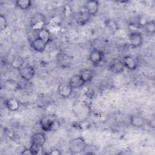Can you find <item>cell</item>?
<instances>
[{
  "label": "cell",
  "mask_w": 155,
  "mask_h": 155,
  "mask_svg": "<svg viewBox=\"0 0 155 155\" xmlns=\"http://www.w3.org/2000/svg\"><path fill=\"white\" fill-rule=\"evenodd\" d=\"M37 38L42 39L45 43L48 44L50 40V34L49 30L45 28H44L38 31Z\"/></svg>",
  "instance_id": "obj_19"
},
{
  "label": "cell",
  "mask_w": 155,
  "mask_h": 155,
  "mask_svg": "<svg viewBox=\"0 0 155 155\" xmlns=\"http://www.w3.org/2000/svg\"><path fill=\"white\" fill-rule=\"evenodd\" d=\"M47 44L45 43L44 41L42 39L36 38L34 40H33L31 42V45L32 48L38 52H43L47 46Z\"/></svg>",
  "instance_id": "obj_13"
},
{
  "label": "cell",
  "mask_w": 155,
  "mask_h": 155,
  "mask_svg": "<svg viewBox=\"0 0 155 155\" xmlns=\"http://www.w3.org/2000/svg\"><path fill=\"white\" fill-rule=\"evenodd\" d=\"M130 124L137 128H140L143 127L147 123L146 119L139 115H132L130 118Z\"/></svg>",
  "instance_id": "obj_11"
},
{
  "label": "cell",
  "mask_w": 155,
  "mask_h": 155,
  "mask_svg": "<svg viewBox=\"0 0 155 155\" xmlns=\"http://www.w3.org/2000/svg\"><path fill=\"white\" fill-rule=\"evenodd\" d=\"M68 84L73 89L82 87L85 84V82L82 79L79 74H76L70 79Z\"/></svg>",
  "instance_id": "obj_14"
},
{
  "label": "cell",
  "mask_w": 155,
  "mask_h": 155,
  "mask_svg": "<svg viewBox=\"0 0 155 155\" xmlns=\"http://www.w3.org/2000/svg\"><path fill=\"white\" fill-rule=\"evenodd\" d=\"M7 27V21L4 15L2 14L0 16V30L1 31L4 30Z\"/></svg>",
  "instance_id": "obj_25"
},
{
  "label": "cell",
  "mask_w": 155,
  "mask_h": 155,
  "mask_svg": "<svg viewBox=\"0 0 155 155\" xmlns=\"http://www.w3.org/2000/svg\"><path fill=\"white\" fill-rule=\"evenodd\" d=\"M104 58V52L101 49L94 48L89 54V59L95 66L99 65Z\"/></svg>",
  "instance_id": "obj_5"
},
{
  "label": "cell",
  "mask_w": 155,
  "mask_h": 155,
  "mask_svg": "<svg viewBox=\"0 0 155 155\" xmlns=\"http://www.w3.org/2000/svg\"><path fill=\"white\" fill-rule=\"evenodd\" d=\"M21 154H24V155H32V153H31V151H30V150L29 149V148H28V149H25V150H22V151L21 153Z\"/></svg>",
  "instance_id": "obj_28"
},
{
  "label": "cell",
  "mask_w": 155,
  "mask_h": 155,
  "mask_svg": "<svg viewBox=\"0 0 155 155\" xmlns=\"http://www.w3.org/2000/svg\"><path fill=\"white\" fill-rule=\"evenodd\" d=\"M48 154L50 155H61L62 154V152L58 148H53L50 150Z\"/></svg>",
  "instance_id": "obj_26"
},
{
  "label": "cell",
  "mask_w": 155,
  "mask_h": 155,
  "mask_svg": "<svg viewBox=\"0 0 155 155\" xmlns=\"http://www.w3.org/2000/svg\"><path fill=\"white\" fill-rule=\"evenodd\" d=\"M64 11H65V15L66 16H71V8H70L69 9H68V10H67V4L64 7Z\"/></svg>",
  "instance_id": "obj_27"
},
{
  "label": "cell",
  "mask_w": 155,
  "mask_h": 155,
  "mask_svg": "<svg viewBox=\"0 0 155 155\" xmlns=\"http://www.w3.org/2000/svg\"><path fill=\"white\" fill-rule=\"evenodd\" d=\"M61 127V125L59 121L58 120L53 119L50 127V131H56L60 129Z\"/></svg>",
  "instance_id": "obj_24"
},
{
  "label": "cell",
  "mask_w": 155,
  "mask_h": 155,
  "mask_svg": "<svg viewBox=\"0 0 155 155\" xmlns=\"http://www.w3.org/2000/svg\"><path fill=\"white\" fill-rule=\"evenodd\" d=\"M5 107L10 111H18L20 107L19 101L15 98H10L5 101Z\"/></svg>",
  "instance_id": "obj_12"
},
{
  "label": "cell",
  "mask_w": 155,
  "mask_h": 155,
  "mask_svg": "<svg viewBox=\"0 0 155 155\" xmlns=\"http://www.w3.org/2000/svg\"><path fill=\"white\" fill-rule=\"evenodd\" d=\"M87 147V144L82 136L71 139L68 143V150L71 154H76L84 152Z\"/></svg>",
  "instance_id": "obj_1"
},
{
  "label": "cell",
  "mask_w": 155,
  "mask_h": 155,
  "mask_svg": "<svg viewBox=\"0 0 155 155\" xmlns=\"http://www.w3.org/2000/svg\"><path fill=\"white\" fill-rule=\"evenodd\" d=\"M143 27L148 34L154 35L155 33V23L154 20L147 21L143 25Z\"/></svg>",
  "instance_id": "obj_23"
},
{
  "label": "cell",
  "mask_w": 155,
  "mask_h": 155,
  "mask_svg": "<svg viewBox=\"0 0 155 155\" xmlns=\"http://www.w3.org/2000/svg\"><path fill=\"white\" fill-rule=\"evenodd\" d=\"M73 92V88L68 84H61L58 87V94L64 98L69 97Z\"/></svg>",
  "instance_id": "obj_10"
},
{
  "label": "cell",
  "mask_w": 155,
  "mask_h": 155,
  "mask_svg": "<svg viewBox=\"0 0 155 155\" xmlns=\"http://www.w3.org/2000/svg\"><path fill=\"white\" fill-rule=\"evenodd\" d=\"M18 73L22 79L28 82L34 77L35 70L31 65H25L18 70Z\"/></svg>",
  "instance_id": "obj_3"
},
{
  "label": "cell",
  "mask_w": 155,
  "mask_h": 155,
  "mask_svg": "<svg viewBox=\"0 0 155 155\" xmlns=\"http://www.w3.org/2000/svg\"><path fill=\"white\" fill-rule=\"evenodd\" d=\"M122 61L125 68L129 70H134L137 67V62L136 58L132 55L128 54L125 56L123 58V60Z\"/></svg>",
  "instance_id": "obj_8"
},
{
  "label": "cell",
  "mask_w": 155,
  "mask_h": 155,
  "mask_svg": "<svg viewBox=\"0 0 155 155\" xmlns=\"http://www.w3.org/2000/svg\"><path fill=\"white\" fill-rule=\"evenodd\" d=\"M79 75L85 84L87 82H90L92 81L94 78V71L91 69L85 68L81 71Z\"/></svg>",
  "instance_id": "obj_15"
},
{
  "label": "cell",
  "mask_w": 155,
  "mask_h": 155,
  "mask_svg": "<svg viewBox=\"0 0 155 155\" xmlns=\"http://www.w3.org/2000/svg\"><path fill=\"white\" fill-rule=\"evenodd\" d=\"M53 120V119H51L49 116H42L39 120V125L41 129L44 131H50Z\"/></svg>",
  "instance_id": "obj_17"
},
{
  "label": "cell",
  "mask_w": 155,
  "mask_h": 155,
  "mask_svg": "<svg viewBox=\"0 0 155 155\" xmlns=\"http://www.w3.org/2000/svg\"><path fill=\"white\" fill-rule=\"evenodd\" d=\"M10 65L13 68L17 69L18 70L24 65V59L20 56H15L12 59Z\"/></svg>",
  "instance_id": "obj_18"
},
{
  "label": "cell",
  "mask_w": 155,
  "mask_h": 155,
  "mask_svg": "<svg viewBox=\"0 0 155 155\" xmlns=\"http://www.w3.org/2000/svg\"><path fill=\"white\" fill-rule=\"evenodd\" d=\"M30 25L33 29L39 31L44 27L45 25V17L41 13H35L31 18Z\"/></svg>",
  "instance_id": "obj_2"
},
{
  "label": "cell",
  "mask_w": 155,
  "mask_h": 155,
  "mask_svg": "<svg viewBox=\"0 0 155 155\" xmlns=\"http://www.w3.org/2000/svg\"><path fill=\"white\" fill-rule=\"evenodd\" d=\"M85 10L89 16H94L99 10V2L95 0H90L85 4Z\"/></svg>",
  "instance_id": "obj_7"
},
{
  "label": "cell",
  "mask_w": 155,
  "mask_h": 155,
  "mask_svg": "<svg viewBox=\"0 0 155 155\" xmlns=\"http://www.w3.org/2000/svg\"><path fill=\"white\" fill-rule=\"evenodd\" d=\"M16 5L22 10H27L31 6L30 0H18L16 1Z\"/></svg>",
  "instance_id": "obj_21"
},
{
  "label": "cell",
  "mask_w": 155,
  "mask_h": 155,
  "mask_svg": "<svg viewBox=\"0 0 155 155\" xmlns=\"http://www.w3.org/2000/svg\"><path fill=\"white\" fill-rule=\"evenodd\" d=\"M29 149L30 150L32 153V155H38V154H41L44 153L43 146L38 144L31 143Z\"/></svg>",
  "instance_id": "obj_22"
},
{
  "label": "cell",
  "mask_w": 155,
  "mask_h": 155,
  "mask_svg": "<svg viewBox=\"0 0 155 155\" xmlns=\"http://www.w3.org/2000/svg\"><path fill=\"white\" fill-rule=\"evenodd\" d=\"M4 88L8 90L15 91L18 89V82L13 79H8L4 82Z\"/></svg>",
  "instance_id": "obj_20"
},
{
  "label": "cell",
  "mask_w": 155,
  "mask_h": 155,
  "mask_svg": "<svg viewBox=\"0 0 155 155\" xmlns=\"http://www.w3.org/2000/svg\"><path fill=\"white\" fill-rule=\"evenodd\" d=\"M143 42L142 35L137 31L131 32L128 36V42L133 48H137L142 46Z\"/></svg>",
  "instance_id": "obj_4"
},
{
  "label": "cell",
  "mask_w": 155,
  "mask_h": 155,
  "mask_svg": "<svg viewBox=\"0 0 155 155\" xmlns=\"http://www.w3.org/2000/svg\"><path fill=\"white\" fill-rule=\"evenodd\" d=\"M31 142L33 143L43 146L46 142V137L45 134L42 132H37L34 133L31 136Z\"/></svg>",
  "instance_id": "obj_16"
},
{
  "label": "cell",
  "mask_w": 155,
  "mask_h": 155,
  "mask_svg": "<svg viewBox=\"0 0 155 155\" xmlns=\"http://www.w3.org/2000/svg\"><path fill=\"white\" fill-rule=\"evenodd\" d=\"M56 62L58 65L62 68H67L71 64V59L67 54L64 53L60 52L56 55Z\"/></svg>",
  "instance_id": "obj_9"
},
{
  "label": "cell",
  "mask_w": 155,
  "mask_h": 155,
  "mask_svg": "<svg viewBox=\"0 0 155 155\" xmlns=\"http://www.w3.org/2000/svg\"><path fill=\"white\" fill-rule=\"evenodd\" d=\"M108 69L114 74H120L124 71L125 67L122 61L119 59H114L110 62Z\"/></svg>",
  "instance_id": "obj_6"
}]
</instances>
